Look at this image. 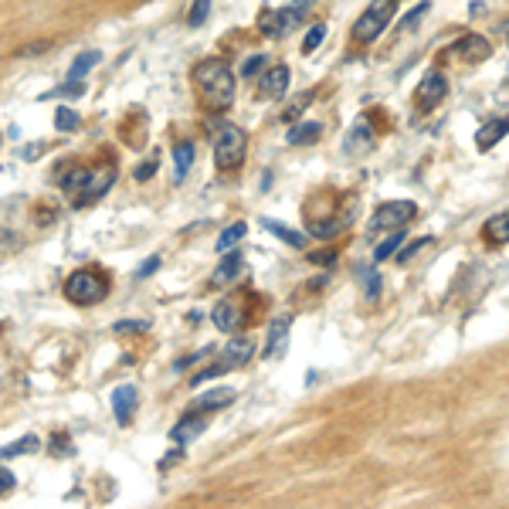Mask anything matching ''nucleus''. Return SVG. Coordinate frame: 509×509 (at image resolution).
Returning a JSON list of instances; mask_svg holds the SVG:
<instances>
[{
	"label": "nucleus",
	"instance_id": "nucleus-1",
	"mask_svg": "<svg viewBox=\"0 0 509 509\" xmlns=\"http://www.w3.org/2000/svg\"><path fill=\"white\" fill-rule=\"evenodd\" d=\"M194 81L207 102V109L214 113H224L231 102H235V75H231V65L221 61V58H207L194 68Z\"/></svg>",
	"mask_w": 509,
	"mask_h": 509
},
{
	"label": "nucleus",
	"instance_id": "nucleus-2",
	"mask_svg": "<svg viewBox=\"0 0 509 509\" xmlns=\"http://www.w3.org/2000/svg\"><path fill=\"white\" fill-rule=\"evenodd\" d=\"M244 150H248V136L244 129L235 126V122H224L218 133H214V163L221 170H231L244 160Z\"/></svg>",
	"mask_w": 509,
	"mask_h": 509
},
{
	"label": "nucleus",
	"instance_id": "nucleus-3",
	"mask_svg": "<svg viewBox=\"0 0 509 509\" xmlns=\"http://www.w3.org/2000/svg\"><path fill=\"white\" fill-rule=\"evenodd\" d=\"M391 17H394V0H374V3L356 17V24H353V41H360V44L377 41L381 31L391 24Z\"/></svg>",
	"mask_w": 509,
	"mask_h": 509
},
{
	"label": "nucleus",
	"instance_id": "nucleus-4",
	"mask_svg": "<svg viewBox=\"0 0 509 509\" xmlns=\"http://www.w3.org/2000/svg\"><path fill=\"white\" fill-rule=\"evenodd\" d=\"M255 356V343L251 340H231V343H224V350H221V360L218 363H211L207 370H200L191 384H204V381H211V377H221V374H228V370H235L241 363H248Z\"/></svg>",
	"mask_w": 509,
	"mask_h": 509
},
{
	"label": "nucleus",
	"instance_id": "nucleus-5",
	"mask_svg": "<svg viewBox=\"0 0 509 509\" xmlns=\"http://www.w3.org/2000/svg\"><path fill=\"white\" fill-rule=\"evenodd\" d=\"M65 296H68L75 306H95V302L106 299V278L81 269V272L68 275V282H65Z\"/></svg>",
	"mask_w": 509,
	"mask_h": 509
},
{
	"label": "nucleus",
	"instance_id": "nucleus-6",
	"mask_svg": "<svg viewBox=\"0 0 509 509\" xmlns=\"http://www.w3.org/2000/svg\"><path fill=\"white\" fill-rule=\"evenodd\" d=\"M309 7H313V0H296V3H289L282 10H269L262 17V35L265 38H285L289 31H296V24L302 21V14Z\"/></svg>",
	"mask_w": 509,
	"mask_h": 509
},
{
	"label": "nucleus",
	"instance_id": "nucleus-7",
	"mask_svg": "<svg viewBox=\"0 0 509 509\" xmlns=\"http://www.w3.org/2000/svg\"><path fill=\"white\" fill-rule=\"evenodd\" d=\"M414 214H418V204H414V200H387V204H381V207L374 211L370 228H374V231H384V228L397 231V228L411 224Z\"/></svg>",
	"mask_w": 509,
	"mask_h": 509
},
{
	"label": "nucleus",
	"instance_id": "nucleus-8",
	"mask_svg": "<svg viewBox=\"0 0 509 509\" xmlns=\"http://www.w3.org/2000/svg\"><path fill=\"white\" fill-rule=\"evenodd\" d=\"M113 166H102V170H92L88 173V184L81 187V194L75 197V207H88L92 200H99V197L109 194V187H113Z\"/></svg>",
	"mask_w": 509,
	"mask_h": 509
},
{
	"label": "nucleus",
	"instance_id": "nucleus-9",
	"mask_svg": "<svg viewBox=\"0 0 509 509\" xmlns=\"http://www.w3.org/2000/svg\"><path fill=\"white\" fill-rule=\"evenodd\" d=\"M445 95H448V79L441 72H428L421 79V85H418V92H414V99H418L421 109H434Z\"/></svg>",
	"mask_w": 509,
	"mask_h": 509
},
{
	"label": "nucleus",
	"instance_id": "nucleus-10",
	"mask_svg": "<svg viewBox=\"0 0 509 509\" xmlns=\"http://www.w3.org/2000/svg\"><path fill=\"white\" fill-rule=\"evenodd\" d=\"M136 404H140V391L133 384H122L113 391V414H116L119 425H129L133 414H136Z\"/></svg>",
	"mask_w": 509,
	"mask_h": 509
},
{
	"label": "nucleus",
	"instance_id": "nucleus-11",
	"mask_svg": "<svg viewBox=\"0 0 509 509\" xmlns=\"http://www.w3.org/2000/svg\"><path fill=\"white\" fill-rule=\"evenodd\" d=\"M370 143H374V129H370V122L356 119V122L350 126V133L343 136V153H347V157H360V153L370 150Z\"/></svg>",
	"mask_w": 509,
	"mask_h": 509
},
{
	"label": "nucleus",
	"instance_id": "nucleus-12",
	"mask_svg": "<svg viewBox=\"0 0 509 509\" xmlns=\"http://www.w3.org/2000/svg\"><path fill=\"white\" fill-rule=\"evenodd\" d=\"M289 326H292V316H275L272 323H269V336H265V350L262 356H278V353L285 350V336H289Z\"/></svg>",
	"mask_w": 509,
	"mask_h": 509
},
{
	"label": "nucleus",
	"instance_id": "nucleus-13",
	"mask_svg": "<svg viewBox=\"0 0 509 509\" xmlns=\"http://www.w3.org/2000/svg\"><path fill=\"white\" fill-rule=\"evenodd\" d=\"M289 68L285 65H275L269 72H262V79H258V92L265 95V99H278V95H285V88H289Z\"/></svg>",
	"mask_w": 509,
	"mask_h": 509
},
{
	"label": "nucleus",
	"instance_id": "nucleus-14",
	"mask_svg": "<svg viewBox=\"0 0 509 509\" xmlns=\"http://www.w3.org/2000/svg\"><path fill=\"white\" fill-rule=\"evenodd\" d=\"M211 319H214V326L221 329V333H231L241 326V302L238 299H221L214 309H211Z\"/></svg>",
	"mask_w": 509,
	"mask_h": 509
},
{
	"label": "nucleus",
	"instance_id": "nucleus-15",
	"mask_svg": "<svg viewBox=\"0 0 509 509\" xmlns=\"http://www.w3.org/2000/svg\"><path fill=\"white\" fill-rule=\"evenodd\" d=\"M319 136H323V126H319V122H309V119H302V122H292V129L285 133L289 146H313Z\"/></svg>",
	"mask_w": 509,
	"mask_h": 509
},
{
	"label": "nucleus",
	"instance_id": "nucleus-16",
	"mask_svg": "<svg viewBox=\"0 0 509 509\" xmlns=\"http://www.w3.org/2000/svg\"><path fill=\"white\" fill-rule=\"evenodd\" d=\"M506 133H509V116L492 119V122H486V126L475 133V146H479V150H492V146H496Z\"/></svg>",
	"mask_w": 509,
	"mask_h": 509
},
{
	"label": "nucleus",
	"instance_id": "nucleus-17",
	"mask_svg": "<svg viewBox=\"0 0 509 509\" xmlns=\"http://www.w3.org/2000/svg\"><path fill=\"white\" fill-rule=\"evenodd\" d=\"M241 269H244V265H241V258L231 251V255H228V258H224L214 272H211V289H228L231 282H238Z\"/></svg>",
	"mask_w": 509,
	"mask_h": 509
},
{
	"label": "nucleus",
	"instance_id": "nucleus-18",
	"mask_svg": "<svg viewBox=\"0 0 509 509\" xmlns=\"http://www.w3.org/2000/svg\"><path fill=\"white\" fill-rule=\"evenodd\" d=\"M204 428H207V421H204L200 414H187V418H184L177 428L170 431V438H173V445L180 448V445H191L197 434H204Z\"/></svg>",
	"mask_w": 509,
	"mask_h": 509
},
{
	"label": "nucleus",
	"instance_id": "nucleus-19",
	"mask_svg": "<svg viewBox=\"0 0 509 509\" xmlns=\"http://www.w3.org/2000/svg\"><path fill=\"white\" fill-rule=\"evenodd\" d=\"M459 58H469V61H482V58H489V41L486 38H479V35H465V38L459 41L455 48H452Z\"/></svg>",
	"mask_w": 509,
	"mask_h": 509
},
{
	"label": "nucleus",
	"instance_id": "nucleus-20",
	"mask_svg": "<svg viewBox=\"0 0 509 509\" xmlns=\"http://www.w3.org/2000/svg\"><path fill=\"white\" fill-rule=\"evenodd\" d=\"M235 401V391L231 387H218V391H207L204 397H197L194 401V411H218V407H228Z\"/></svg>",
	"mask_w": 509,
	"mask_h": 509
},
{
	"label": "nucleus",
	"instance_id": "nucleus-21",
	"mask_svg": "<svg viewBox=\"0 0 509 509\" xmlns=\"http://www.w3.org/2000/svg\"><path fill=\"white\" fill-rule=\"evenodd\" d=\"M482 235L489 244H506L509 241V214H492L486 224H482Z\"/></svg>",
	"mask_w": 509,
	"mask_h": 509
},
{
	"label": "nucleus",
	"instance_id": "nucleus-22",
	"mask_svg": "<svg viewBox=\"0 0 509 509\" xmlns=\"http://www.w3.org/2000/svg\"><path fill=\"white\" fill-rule=\"evenodd\" d=\"M262 228L265 231H272L278 241H285V244H292V248H306V235H299L296 228H289V224H278L272 218H262Z\"/></svg>",
	"mask_w": 509,
	"mask_h": 509
},
{
	"label": "nucleus",
	"instance_id": "nucleus-23",
	"mask_svg": "<svg viewBox=\"0 0 509 509\" xmlns=\"http://www.w3.org/2000/svg\"><path fill=\"white\" fill-rule=\"evenodd\" d=\"M191 163H194V143H180V146L173 150V180H177V184L191 173Z\"/></svg>",
	"mask_w": 509,
	"mask_h": 509
},
{
	"label": "nucleus",
	"instance_id": "nucleus-24",
	"mask_svg": "<svg viewBox=\"0 0 509 509\" xmlns=\"http://www.w3.org/2000/svg\"><path fill=\"white\" fill-rule=\"evenodd\" d=\"M99 61H102V55H99V51H81L79 58L72 61L68 81H85V75H88V72H92V68H95Z\"/></svg>",
	"mask_w": 509,
	"mask_h": 509
},
{
	"label": "nucleus",
	"instance_id": "nucleus-25",
	"mask_svg": "<svg viewBox=\"0 0 509 509\" xmlns=\"http://www.w3.org/2000/svg\"><path fill=\"white\" fill-rule=\"evenodd\" d=\"M401 244H404V231L397 228L394 235H387V241H381V244L374 248V262H387L391 255H397V251H401Z\"/></svg>",
	"mask_w": 509,
	"mask_h": 509
},
{
	"label": "nucleus",
	"instance_id": "nucleus-26",
	"mask_svg": "<svg viewBox=\"0 0 509 509\" xmlns=\"http://www.w3.org/2000/svg\"><path fill=\"white\" fill-rule=\"evenodd\" d=\"M88 173H92V170H85V166H75V170H72V173H68V177L61 180V187H65V194L72 197V200H75V197L81 194V187L88 184Z\"/></svg>",
	"mask_w": 509,
	"mask_h": 509
},
{
	"label": "nucleus",
	"instance_id": "nucleus-27",
	"mask_svg": "<svg viewBox=\"0 0 509 509\" xmlns=\"http://www.w3.org/2000/svg\"><path fill=\"white\" fill-rule=\"evenodd\" d=\"M41 441L35 434H24L21 441H10V445H3V459H10V455H28V452H38Z\"/></svg>",
	"mask_w": 509,
	"mask_h": 509
},
{
	"label": "nucleus",
	"instance_id": "nucleus-28",
	"mask_svg": "<svg viewBox=\"0 0 509 509\" xmlns=\"http://www.w3.org/2000/svg\"><path fill=\"white\" fill-rule=\"evenodd\" d=\"M244 231H248V224H244V221H238V224H231V228H224V231H221V238H218V251H228V248H235L238 241L244 238Z\"/></svg>",
	"mask_w": 509,
	"mask_h": 509
},
{
	"label": "nucleus",
	"instance_id": "nucleus-29",
	"mask_svg": "<svg viewBox=\"0 0 509 509\" xmlns=\"http://www.w3.org/2000/svg\"><path fill=\"white\" fill-rule=\"evenodd\" d=\"M79 122H81V116L75 113V109H68V106H58V113H55V126L58 129H79Z\"/></svg>",
	"mask_w": 509,
	"mask_h": 509
},
{
	"label": "nucleus",
	"instance_id": "nucleus-30",
	"mask_svg": "<svg viewBox=\"0 0 509 509\" xmlns=\"http://www.w3.org/2000/svg\"><path fill=\"white\" fill-rule=\"evenodd\" d=\"M207 14H211V0H194V7H191V14H187V24H191V28H200V24L207 21Z\"/></svg>",
	"mask_w": 509,
	"mask_h": 509
},
{
	"label": "nucleus",
	"instance_id": "nucleus-31",
	"mask_svg": "<svg viewBox=\"0 0 509 509\" xmlns=\"http://www.w3.org/2000/svg\"><path fill=\"white\" fill-rule=\"evenodd\" d=\"M113 329L116 333H146L150 329V319H119Z\"/></svg>",
	"mask_w": 509,
	"mask_h": 509
},
{
	"label": "nucleus",
	"instance_id": "nucleus-32",
	"mask_svg": "<svg viewBox=\"0 0 509 509\" xmlns=\"http://www.w3.org/2000/svg\"><path fill=\"white\" fill-rule=\"evenodd\" d=\"M309 102H313V95H309V92L296 95V102H292V106H289V109L282 113V119H285V122H296V116H299V113H302V109H306Z\"/></svg>",
	"mask_w": 509,
	"mask_h": 509
},
{
	"label": "nucleus",
	"instance_id": "nucleus-33",
	"mask_svg": "<svg viewBox=\"0 0 509 509\" xmlns=\"http://www.w3.org/2000/svg\"><path fill=\"white\" fill-rule=\"evenodd\" d=\"M323 38H326V28H323V24H316L313 31L306 35V41H302V51H306V55H313L316 48L323 44Z\"/></svg>",
	"mask_w": 509,
	"mask_h": 509
},
{
	"label": "nucleus",
	"instance_id": "nucleus-34",
	"mask_svg": "<svg viewBox=\"0 0 509 509\" xmlns=\"http://www.w3.org/2000/svg\"><path fill=\"white\" fill-rule=\"evenodd\" d=\"M425 14H428V3H421V7H414V10H411V14H407V17H404V21L397 24V31H407V28H414V24H418V21L425 17Z\"/></svg>",
	"mask_w": 509,
	"mask_h": 509
},
{
	"label": "nucleus",
	"instance_id": "nucleus-35",
	"mask_svg": "<svg viewBox=\"0 0 509 509\" xmlns=\"http://www.w3.org/2000/svg\"><path fill=\"white\" fill-rule=\"evenodd\" d=\"M262 68H265V55H251V58H244V65H241L244 75H255V72H262Z\"/></svg>",
	"mask_w": 509,
	"mask_h": 509
},
{
	"label": "nucleus",
	"instance_id": "nucleus-36",
	"mask_svg": "<svg viewBox=\"0 0 509 509\" xmlns=\"http://www.w3.org/2000/svg\"><path fill=\"white\" fill-rule=\"evenodd\" d=\"M153 173H157V157H150L146 163H140L133 177H136V180H146V177H153Z\"/></svg>",
	"mask_w": 509,
	"mask_h": 509
},
{
	"label": "nucleus",
	"instance_id": "nucleus-37",
	"mask_svg": "<svg viewBox=\"0 0 509 509\" xmlns=\"http://www.w3.org/2000/svg\"><path fill=\"white\" fill-rule=\"evenodd\" d=\"M421 244H428V238H425V241H414V244H411V248H404V251H401V255H397V262H411V258H414V255H418V251H421Z\"/></svg>",
	"mask_w": 509,
	"mask_h": 509
},
{
	"label": "nucleus",
	"instance_id": "nucleus-38",
	"mask_svg": "<svg viewBox=\"0 0 509 509\" xmlns=\"http://www.w3.org/2000/svg\"><path fill=\"white\" fill-rule=\"evenodd\" d=\"M377 289H381V275L370 272L367 275V299H377Z\"/></svg>",
	"mask_w": 509,
	"mask_h": 509
},
{
	"label": "nucleus",
	"instance_id": "nucleus-39",
	"mask_svg": "<svg viewBox=\"0 0 509 509\" xmlns=\"http://www.w3.org/2000/svg\"><path fill=\"white\" fill-rule=\"evenodd\" d=\"M14 482H17V475H14L10 469L0 472V489H3V492H10V489H14Z\"/></svg>",
	"mask_w": 509,
	"mask_h": 509
},
{
	"label": "nucleus",
	"instance_id": "nucleus-40",
	"mask_svg": "<svg viewBox=\"0 0 509 509\" xmlns=\"http://www.w3.org/2000/svg\"><path fill=\"white\" fill-rule=\"evenodd\" d=\"M157 269H160V255H153V258H146V265H143L136 275H140V278H146V275H153Z\"/></svg>",
	"mask_w": 509,
	"mask_h": 509
},
{
	"label": "nucleus",
	"instance_id": "nucleus-41",
	"mask_svg": "<svg viewBox=\"0 0 509 509\" xmlns=\"http://www.w3.org/2000/svg\"><path fill=\"white\" fill-rule=\"evenodd\" d=\"M51 448H55V455H68V452H65V438H61V434H55V438H51Z\"/></svg>",
	"mask_w": 509,
	"mask_h": 509
},
{
	"label": "nucleus",
	"instance_id": "nucleus-42",
	"mask_svg": "<svg viewBox=\"0 0 509 509\" xmlns=\"http://www.w3.org/2000/svg\"><path fill=\"white\" fill-rule=\"evenodd\" d=\"M313 262L316 265H329L333 262V251H319V255H313Z\"/></svg>",
	"mask_w": 509,
	"mask_h": 509
},
{
	"label": "nucleus",
	"instance_id": "nucleus-43",
	"mask_svg": "<svg viewBox=\"0 0 509 509\" xmlns=\"http://www.w3.org/2000/svg\"><path fill=\"white\" fill-rule=\"evenodd\" d=\"M503 35H509V17H506V21H503Z\"/></svg>",
	"mask_w": 509,
	"mask_h": 509
}]
</instances>
